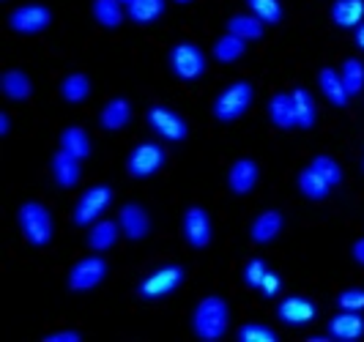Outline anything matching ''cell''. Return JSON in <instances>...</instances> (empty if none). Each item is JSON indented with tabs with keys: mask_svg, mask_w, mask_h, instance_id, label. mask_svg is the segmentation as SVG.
Instances as JSON below:
<instances>
[{
	"mask_svg": "<svg viewBox=\"0 0 364 342\" xmlns=\"http://www.w3.org/2000/svg\"><path fill=\"white\" fill-rule=\"evenodd\" d=\"M181 230H183V238H186V244H189V247H195V250H205V247L211 244V235H214L208 211L200 208V205L186 208V211H183Z\"/></svg>",
	"mask_w": 364,
	"mask_h": 342,
	"instance_id": "11",
	"label": "cell"
},
{
	"mask_svg": "<svg viewBox=\"0 0 364 342\" xmlns=\"http://www.w3.org/2000/svg\"><path fill=\"white\" fill-rule=\"evenodd\" d=\"M60 148H63L66 154H72V156H77V159L82 162V159H88V156H91V151H93L91 134H88L85 129H80V127L63 129V132H60Z\"/></svg>",
	"mask_w": 364,
	"mask_h": 342,
	"instance_id": "24",
	"label": "cell"
},
{
	"mask_svg": "<svg viewBox=\"0 0 364 342\" xmlns=\"http://www.w3.org/2000/svg\"><path fill=\"white\" fill-rule=\"evenodd\" d=\"M9 132H11V115L0 112V134H9Z\"/></svg>",
	"mask_w": 364,
	"mask_h": 342,
	"instance_id": "41",
	"label": "cell"
},
{
	"mask_svg": "<svg viewBox=\"0 0 364 342\" xmlns=\"http://www.w3.org/2000/svg\"><path fill=\"white\" fill-rule=\"evenodd\" d=\"M310 167L321 176V178L326 181L331 189L343 181V167H340V162H337V159H331V156H326V154H318V156L310 162Z\"/></svg>",
	"mask_w": 364,
	"mask_h": 342,
	"instance_id": "34",
	"label": "cell"
},
{
	"mask_svg": "<svg viewBox=\"0 0 364 342\" xmlns=\"http://www.w3.org/2000/svg\"><path fill=\"white\" fill-rule=\"evenodd\" d=\"M176 3H181V6H186V3H192V0H176Z\"/></svg>",
	"mask_w": 364,
	"mask_h": 342,
	"instance_id": "43",
	"label": "cell"
},
{
	"mask_svg": "<svg viewBox=\"0 0 364 342\" xmlns=\"http://www.w3.org/2000/svg\"><path fill=\"white\" fill-rule=\"evenodd\" d=\"M269 118L277 129H293L296 127V107H293V96L279 90L269 99Z\"/></svg>",
	"mask_w": 364,
	"mask_h": 342,
	"instance_id": "21",
	"label": "cell"
},
{
	"mask_svg": "<svg viewBox=\"0 0 364 342\" xmlns=\"http://www.w3.org/2000/svg\"><path fill=\"white\" fill-rule=\"evenodd\" d=\"M112 198H115V192L107 183H96L88 192H82V198L74 205V225L88 228L93 222H99V216L112 205Z\"/></svg>",
	"mask_w": 364,
	"mask_h": 342,
	"instance_id": "5",
	"label": "cell"
},
{
	"mask_svg": "<svg viewBox=\"0 0 364 342\" xmlns=\"http://www.w3.org/2000/svg\"><path fill=\"white\" fill-rule=\"evenodd\" d=\"M315 315H318V306L304 296H285L277 304V318L288 326H307L315 321Z\"/></svg>",
	"mask_w": 364,
	"mask_h": 342,
	"instance_id": "12",
	"label": "cell"
},
{
	"mask_svg": "<svg viewBox=\"0 0 364 342\" xmlns=\"http://www.w3.org/2000/svg\"><path fill=\"white\" fill-rule=\"evenodd\" d=\"M282 225H285V216L279 214L277 208H269V211L255 216V222L250 228V235H252L255 244H269V241H274L277 235L282 233Z\"/></svg>",
	"mask_w": 364,
	"mask_h": 342,
	"instance_id": "18",
	"label": "cell"
},
{
	"mask_svg": "<svg viewBox=\"0 0 364 342\" xmlns=\"http://www.w3.org/2000/svg\"><path fill=\"white\" fill-rule=\"evenodd\" d=\"M299 192L307 200H326L328 192H331V186H328L326 181L321 178L312 167H304V170L299 173Z\"/></svg>",
	"mask_w": 364,
	"mask_h": 342,
	"instance_id": "31",
	"label": "cell"
},
{
	"mask_svg": "<svg viewBox=\"0 0 364 342\" xmlns=\"http://www.w3.org/2000/svg\"><path fill=\"white\" fill-rule=\"evenodd\" d=\"M340 77L346 82V90L350 99L359 96L364 90V63L359 58H346L343 60V69H340Z\"/></svg>",
	"mask_w": 364,
	"mask_h": 342,
	"instance_id": "32",
	"label": "cell"
},
{
	"mask_svg": "<svg viewBox=\"0 0 364 342\" xmlns=\"http://www.w3.org/2000/svg\"><path fill=\"white\" fill-rule=\"evenodd\" d=\"M17 222L28 244H33V247H47V244L53 241V214H50V208L41 205L38 200H28V203L19 205Z\"/></svg>",
	"mask_w": 364,
	"mask_h": 342,
	"instance_id": "2",
	"label": "cell"
},
{
	"mask_svg": "<svg viewBox=\"0 0 364 342\" xmlns=\"http://www.w3.org/2000/svg\"><path fill=\"white\" fill-rule=\"evenodd\" d=\"M60 96H63V102H69V105L85 102V99L91 96V80H88V74H82V72L66 74V77L60 80Z\"/></svg>",
	"mask_w": 364,
	"mask_h": 342,
	"instance_id": "25",
	"label": "cell"
},
{
	"mask_svg": "<svg viewBox=\"0 0 364 342\" xmlns=\"http://www.w3.org/2000/svg\"><path fill=\"white\" fill-rule=\"evenodd\" d=\"M318 82H321V93L326 96L328 105H334V107H346L348 102H350V96H348L346 90V82H343V77L340 72H334V69H321L318 74Z\"/></svg>",
	"mask_w": 364,
	"mask_h": 342,
	"instance_id": "23",
	"label": "cell"
},
{
	"mask_svg": "<svg viewBox=\"0 0 364 342\" xmlns=\"http://www.w3.org/2000/svg\"><path fill=\"white\" fill-rule=\"evenodd\" d=\"M121 225H118V219L112 222V219H99V222H93L91 230H88V247H91L93 252H107L115 247V241L121 238Z\"/></svg>",
	"mask_w": 364,
	"mask_h": 342,
	"instance_id": "17",
	"label": "cell"
},
{
	"mask_svg": "<svg viewBox=\"0 0 364 342\" xmlns=\"http://www.w3.org/2000/svg\"><path fill=\"white\" fill-rule=\"evenodd\" d=\"M170 69L183 82H195L205 74V53L192 41H181L170 50Z\"/></svg>",
	"mask_w": 364,
	"mask_h": 342,
	"instance_id": "6",
	"label": "cell"
},
{
	"mask_svg": "<svg viewBox=\"0 0 364 342\" xmlns=\"http://www.w3.org/2000/svg\"><path fill=\"white\" fill-rule=\"evenodd\" d=\"M164 14V0H129L127 3V17L137 25H148L156 22Z\"/></svg>",
	"mask_w": 364,
	"mask_h": 342,
	"instance_id": "30",
	"label": "cell"
},
{
	"mask_svg": "<svg viewBox=\"0 0 364 342\" xmlns=\"http://www.w3.org/2000/svg\"><path fill=\"white\" fill-rule=\"evenodd\" d=\"M247 9L266 25H279L285 17V6L282 0H247Z\"/></svg>",
	"mask_w": 364,
	"mask_h": 342,
	"instance_id": "33",
	"label": "cell"
},
{
	"mask_svg": "<svg viewBox=\"0 0 364 342\" xmlns=\"http://www.w3.org/2000/svg\"><path fill=\"white\" fill-rule=\"evenodd\" d=\"M279 288H282V277H279L277 271H269L266 279H263V285H260V293H263L266 299H274V296L279 293Z\"/></svg>",
	"mask_w": 364,
	"mask_h": 342,
	"instance_id": "38",
	"label": "cell"
},
{
	"mask_svg": "<svg viewBox=\"0 0 364 342\" xmlns=\"http://www.w3.org/2000/svg\"><path fill=\"white\" fill-rule=\"evenodd\" d=\"M146 121H148V127H151V132H154V134H159V137L167 140V143H183V140H186V134H189L186 121H183L176 109L164 107V105H154V107H148Z\"/></svg>",
	"mask_w": 364,
	"mask_h": 342,
	"instance_id": "9",
	"label": "cell"
},
{
	"mask_svg": "<svg viewBox=\"0 0 364 342\" xmlns=\"http://www.w3.org/2000/svg\"><path fill=\"white\" fill-rule=\"evenodd\" d=\"M53 22V11L41 3H25V6H17L11 14H9V28L19 33V36H36V33H44Z\"/></svg>",
	"mask_w": 364,
	"mask_h": 342,
	"instance_id": "7",
	"label": "cell"
},
{
	"mask_svg": "<svg viewBox=\"0 0 364 342\" xmlns=\"http://www.w3.org/2000/svg\"><path fill=\"white\" fill-rule=\"evenodd\" d=\"M82 334L74 331V328H63V331H53V334H44L41 342H80Z\"/></svg>",
	"mask_w": 364,
	"mask_h": 342,
	"instance_id": "39",
	"label": "cell"
},
{
	"mask_svg": "<svg viewBox=\"0 0 364 342\" xmlns=\"http://www.w3.org/2000/svg\"><path fill=\"white\" fill-rule=\"evenodd\" d=\"M124 3H129V0H124Z\"/></svg>",
	"mask_w": 364,
	"mask_h": 342,
	"instance_id": "44",
	"label": "cell"
},
{
	"mask_svg": "<svg viewBox=\"0 0 364 342\" xmlns=\"http://www.w3.org/2000/svg\"><path fill=\"white\" fill-rule=\"evenodd\" d=\"M257 178H260V167H257L255 159L244 156V159H236L230 173H228V186L233 195H250L255 189Z\"/></svg>",
	"mask_w": 364,
	"mask_h": 342,
	"instance_id": "15",
	"label": "cell"
},
{
	"mask_svg": "<svg viewBox=\"0 0 364 342\" xmlns=\"http://www.w3.org/2000/svg\"><path fill=\"white\" fill-rule=\"evenodd\" d=\"M252 96H255V90H252L250 82H244V80L230 82L225 90H219V96L211 105V112H214V118H217L219 124H233V121H238L250 109Z\"/></svg>",
	"mask_w": 364,
	"mask_h": 342,
	"instance_id": "3",
	"label": "cell"
},
{
	"mask_svg": "<svg viewBox=\"0 0 364 342\" xmlns=\"http://www.w3.org/2000/svg\"><path fill=\"white\" fill-rule=\"evenodd\" d=\"M118 225H121V233L127 235L129 241H143L151 233V219H148V211L140 203H127L118 214Z\"/></svg>",
	"mask_w": 364,
	"mask_h": 342,
	"instance_id": "13",
	"label": "cell"
},
{
	"mask_svg": "<svg viewBox=\"0 0 364 342\" xmlns=\"http://www.w3.org/2000/svg\"><path fill=\"white\" fill-rule=\"evenodd\" d=\"M238 342H277V331L263 324H244L236 331Z\"/></svg>",
	"mask_w": 364,
	"mask_h": 342,
	"instance_id": "35",
	"label": "cell"
},
{
	"mask_svg": "<svg viewBox=\"0 0 364 342\" xmlns=\"http://www.w3.org/2000/svg\"><path fill=\"white\" fill-rule=\"evenodd\" d=\"M353 41H356V47L364 53V22L359 25V28H353Z\"/></svg>",
	"mask_w": 364,
	"mask_h": 342,
	"instance_id": "42",
	"label": "cell"
},
{
	"mask_svg": "<svg viewBox=\"0 0 364 342\" xmlns=\"http://www.w3.org/2000/svg\"><path fill=\"white\" fill-rule=\"evenodd\" d=\"M326 334L331 340L353 342L364 337V318L353 309H343L340 315H334L326 324Z\"/></svg>",
	"mask_w": 364,
	"mask_h": 342,
	"instance_id": "14",
	"label": "cell"
},
{
	"mask_svg": "<svg viewBox=\"0 0 364 342\" xmlns=\"http://www.w3.org/2000/svg\"><path fill=\"white\" fill-rule=\"evenodd\" d=\"M0 88L6 93V99H11V102H28L33 93V82L22 69H9L0 77Z\"/></svg>",
	"mask_w": 364,
	"mask_h": 342,
	"instance_id": "22",
	"label": "cell"
},
{
	"mask_svg": "<svg viewBox=\"0 0 364 342\" xmlns=\"http://www.w3.org/2000/svg\"><path fill=\"white\" fill-rule=\"evenodd\" d=\"M181 282H183V266L170 263V266H159V269L151 271L146 279L137 285V293L146 301H159L164 296H170L173 290L181 288Z\"/></svg>",
	"mask_w": 364,
	"mask_h": 342,
	"instance_id": "4",
	"label": "cell"
},
{
	"mask_svg": "<svg viewBox=\"0 0 364 342\" xmlns=\"http://www.w3.org/2000/svg\"><path fill=\"white\" fill-rule=\"evenodd\" d=\"M80 176H82V167H80V159L66 154L63 148L53 156V178L60 189H72L80 183Z\"/></svg>",
	"mask_w": 364,
	"mask_h": 342,
	"instance_id": "16",
	"label": "cell"
},
{
	"mask_svg": "<svg viewBox=\"0 0 364 342\" xmlns=\"http://www.w3.org/2000/svg\"><path fill=\"white\" fill-rule=\"evenodd\" d=\"M337 304L340 309H353V312H362L364 309V290L362 288H348L337 296Z\"/></svg>",
	"mask_w": 364,
	"mask_h": 342,
	"instance_id": "37",
	"label": "cell"
},
{
	"mask_svg": "<svg viewBox=\"0 0 364 342\" xmlns=\"http://www.w3.org/2000/svg\"><path fill=\"white\" fill-rule=\"evenodd\" d=\"M132 121V105H129V99L124 96H115V99H109L107 105L102 107V115H99V124L102 129H107V132H118V129H124Z\"/></svg>",
	"mask_w": 364,
	"mask_h": 342,
	"instance_id": "19",
	"label": "cell"
},
{
	"mask_svg": "<svg viewBox=\"0 0 364 342\" xmlns=\"http://www.w3.org/2000/svg\"><path fill=\"white\" fill-rule=\"evenodd\" d=\"M164 159H167V154L162 145L148 140V143L132 148V154L127 156V173L132 178H151L154 173H159L164 167Z\"/></svg>",
	"mask_w": 364,
	"mask_h": 342,
	"instance_id": "8",
	"label": "cell"
},
{
	"mask_svg": "<svg viewBox=\"0 0 364 342\" xmlns=\"http://www.w3.org/2000/svg\"><path fill=\"white\" fill-rule=\"evenodd\" d=\"M263 28H266V22H260L255 14H233L228 19V33L244 38V41L263 38Z\"/></svg>",
	"mask_w": 364,
	"mask_h": 342,
	"instance_id": "27",
	"label": "cell"
},
{
	"mask_svg": "<svg viewBox=\"0 0 364 342\" xmlns=\"http://www.w3.org/2000/svg\"><path fill=\"white\" fill-rule=\"evenodd\" d=\"M244 53H247V41L233 36V33L219 36L214 41V47H211V55H214V60H219V63H236V60L244 58Z\"/></svg>",
	"mask_w": 364,
	"mask_h": 342,
	"instance_id": "28",
	"label": "cell"
},
{
	"mask_svg": "<svg viewBox=\"0 0 364 342\" xmlns=\"http://www.w3.org/2000/svg\"><path fill=\"white\" fill-rule=\"evenodd\" d=\"M291 96H293V107H296V127L312 129L315 127V118H318L312 93L307 88H293Z\"/></svg>",
	"mask_w": 364,
	"mask_h": 342,
	"instance_id": "29",
	"label": "cell"
},
{
	"mask_svg": "<svg viewBox=\"0 0 364 342\" xmlns=\"http://www.w3.org/2000/svg\"><path fill=\"white\" fill-rule=\"evenodd\" d=\"M230 324V306L222 296H205L192 312V331L203 342H217L225 337Z\"/></svg>",
	"mask_w": 364,
	"mask_h": 342,
	"instance_id": "1",
	"label": "cell"
},
{
	"mask_svg": "<svg viewBox=\"0 0 364 342\" xmlns=\"http://www.w3.org/2000/svg\"><path fill=\"white\" fill-rule=\"evenodd\" d=\"M107 277V260L102 255H88L82 260H77L69 271V290H77V293H85V290H93L102 279Z\"/></svg>",
	"mask_w": 364,
	"mask_h": 342,
	"instance_id": "10",
	"label": "cell"
},
{
	"mask_svg": "<svg viewBox=\"0 0 364 342\" xmlns=\"http://www.w3.org/2000/svg\"><path fill=\"white\" fill-rule=\"evenodd\" d=\"M91 9L102 28H118L127 17V3L124 0H93Z\"/></svg>",
	"mask_w": 364,
	"mask_h": 342,
	"instance_id": "26",
	"label": "cell"
},
{
	"mask_svg": "<svg viewBox=\"0 0 364 342\" xmlns=\"http://www.w3.org/2000/svg\"><path fill=\"white\" fill-rule=\"evenodd\" d=\"M331 22L337 28H359L364 22V0H334L331 3Z\"/></svg>",
	"mask_w": 364,
	"mask_h": 342,
	"instance_id": "20",
	"label": "cell"
},
{
	"mask_svg": "<svg viewBox=\"0 0 364 342\" xmlns=\"http://www.w3.org/2000/svg\"><path fill=\"white\" fill-rule=\"evenodd\" d=\"M269 263L263 260V257H252V260H247V266H244V285L252 290H260L263 285V279H266V274H269Z\"/></svg>",
	"mask_w": 364,
	"mask_h": 342,
	"instance_id": "36",
	"label": "cell"
},
{
	"mask_svg": "<svg viewBox=\"0 0 364 342\" xmlns=\"http://www.w3.org/2000/svg\"><path fill=\"white\" fill-rule=\"evenodd\" d=\"M350 255H353V260H356L359 266H364V238L353 241V247H350Z\"/></svg>",
	"mask_w": 364,
	"mask_h": 342,
	"instance_id": "40",
	"label": "cell"
}]
</instances>
